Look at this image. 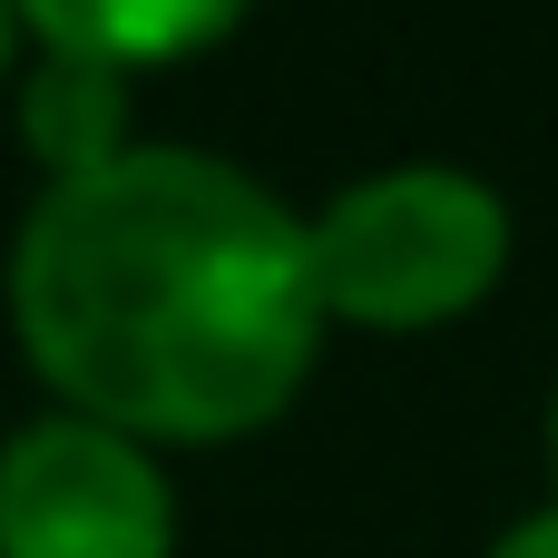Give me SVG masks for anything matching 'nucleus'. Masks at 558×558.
<instances>
[{"mask_svg": "<svg viewBox=\"0 0 558 558\" xmlns=\"http://www.w3.org/2000/svg\"><path fill=\"white\" fill-rule=\"evenodd\" d=\"M314 284L333 324L432 333L471 314L510 265V206L461 167H392L343 186L314 226Z\"/></svg>", "mask_w": 558, "mask_h": 558, "instance_id": "2", "label": "nucleus"}, {"mask_svg": "<svg viewBox=\"0 0 558 558\" xmlns=\"http://www.w3.org/2000/svg\"><path fill=\"white\" fill-rule=\"evenodd\" d=\"M490 558H558V510H539V520H520V530H510V539H500Z\"/></svg>", "mask_w": 558, "mask_h": 558, "instance_id": "6", "label": "nucleus"}, {"mask_svg": "<svg viewBox=\"0 0 558 558\" xmlns=\"http://www.w3.org/2000/svg\"><path fill=\"white\" fill-rule=\"evenodd\" d=\"M20 137L29 157L59 177H88L108 157H128V69H98V59H69V49H39V69L20 78Z\"/></svg>", "mask_w": 558, "mask_h": 558, "instance_id": "5", "label": "nucleus"}, {"mask_svg": "<svg viewBox=\"0 0 558 558\" xmlns=\"http://www.w3.org/2000/svg\"><path fill=\"white\" fill-rule=\"evenodd\" d=\"M549 481H558V402H549ZM549 510H558V500H549Z\"/></svg>", "mask_w": 558, "mask_h": 558, "instance_id": "8", "label": "nucleus"}, {"mask_svg": "<svg viewBox=\"0 0 558 558\" xmlns=\"http://www.w3.org/2000/svg\"><path fill=\"white\" fill-rule=\"evenodd\" d=\"M10 10L39 29V49H69L98 69H157L245 20V0H10Z\"/></svg>", "mask_w": 558, "mask_h": 558, "instance_id": "4", "label": "nucleus"}, {"mask_svg": "<svg viewBox=\"0 0 558 558\" xmlns=\"http://www.w3.org/2000/svg\"><path fill=\"white\" fill-rule=\"evenodd\" d=\"M10 314L39 383L128 441L275 422L333 324L304 216L196 147H128L39 186L10 245Z\"/></svg>", "mask_w": 558, "mask_h": 558, "instance_id": "1", "label": "nucleus"}, {"mask_svg": "<svg viewBox=\"0 0 558 558\" xmlns=\"http://www.w3.org/2000/svg\"><path fill=\"white\" fill-rule=\"evenodd\" d=\"M10 29H20V10H10V0H0V69H10Z\"/></svg>", "mask_w": 558, "mask_h": 558, "instance_id": "7", "label": "nucleus"}, {"mask_svg": "<svg viewBox=\"0 0 558 558\" xmlns=\"http://www.w3.org/2000/svg\"><path fill=\"white\" fill-rule=\"evenodd\" d=\"M0 558H177V490L147 441L49 412L0 441Z\"/></svg>", "mask_w": 558, "mask_h": 558, "instance_id": "3", "label": "nucleus"}]
</instances>
